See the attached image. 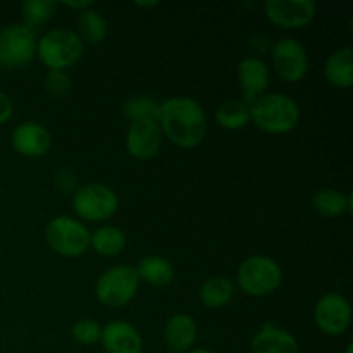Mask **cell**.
<instances>
[{
    "label": "cell",
    "instance_id": "cell-1",
    "mask_svg": "<svg viewBox=\"0 0 353 353\" xmlns=\"http://www.w3.org/2000/svg\"><path fill=\"white\" fill-rule=\"evenodd\" d=\"M159 126L176 147L195 148L207 133L205 110L190 97H172L159 107Z\"/></svg>",
    "mask_w": 353,
    "mask_h": 353
},
{
    "label": "cell",
    "instance_id": "cell-2",
    "mask_svg": "<svg viewBox=\"0 0 353 353\" xmlns=\"http://www.w3.org/2000/svg\"><path fill=\"white\" fill-rule=\"evenodd\" d=\"M252 123L269 134H285L300 121L299 103L283 93H265L250 105Z\"/></svg>",
    "mask_w": 353,
    "mask_h": 353
},
{
    "label": "cell",
    "instance_id": "cell-3",
    "mask_svg": "<svg viewBox=\"0 0 353 353\" xmlns=\"http://www.w3.org/2000/svg\"><path fill=\"white\" fill-rule=\"evenodd\" d=\"M37 55L48 71L76 64L83 55V41L78 33L65 28H57L45 33L37 43Z\"/></svg>",
    "mask_w": 353,
    "mask_h": 353
},
{
    "label": "cell",
    "instance_id": "cell-4",
    "mask_svg": "<svg viewBox=\"0 0 353 353\" xmlns=\"http://www.w3.org/2000/svg\"><path fill=\"white\" fill-rule=\"evenodd\" d=\"M238 286L250 296H268L281 286L283 271L274 259L252 255L245 259L236 272Z\"/></svg>",
    "mask_w": 353,
    "mask_h": 353
},
{
    "label": "cell",
    "instance_id": "cell-5",
    "mask_svg": "<svg viewBox=\"0 0 353 353\" xmlns=\"http://www.w3.org/2000/svg\"><path fill=\"white\" fill-rule=\"evenodd\" d=\"M140 278L133 265H114L99 276L95 295L107 307H124L137 296Z\"/></svg>",
    "mask_w": 353,
    "mask_h": 353
},
{
    "label": "cell",
    "instance_id": "cell-6",
    "mask_svg": "<svg viewBox=\"0 0 353 353\" xmlns=\"http://www.w3.org/2000/svg\"><path fill=\"white\" fill-rule=\"evenodd\" d=\"M45 240L55 254L74 259L90 248V231L78 219L57 216L45 228Z\"/></svg>",
    "mask_w": 353,
    "mask_h": 353
},
{
    "label": "cell",
    "instance_id": "cell-7",
    "mask_svg": "<svg viewBox=\"0 0 353 353\" xmlns=\"http://www.w3.org/2000/svg\"><path fill=\"white\" fill-rule=\"evenodd\" d=\"M119 199L112 188L100 183H88L79 186L72 195V209L78 217L92 223H100L117 212Z\"/></svg>",
    "mask_w": 353,
    "mask_h": 353
},
{
    "label": "cell",
    "instance_id": "cell-8",
    "mask_svg": "<svg viewBox=\"0 0 353 353\" xmlns=\"http://www.w3.org/2000/svg\"><path fill=\"white\" fill-rule=\"evenodd\" d=\"M37 33L24 23L0 30V68L16 69L30 64L37 55Z\"/></svg>",
    "mask_w": 353,
    "mask_h": 353
},
{
    "label": "cell",
    "instance_id": "cell-9",
    "mask_svg": "<svg viewBox=\"0 0 353 353\" xmlns=\"http://www.w3.org/2000/svg\"><path fill=\"white\" fill-rule=\"evenodd\" d=\"M272 68L286 83H299L309 71L305 47L295 38H281L272 45Z\"/></svg>",
    "mask_w": 353,
    "mask_h": 353
},
{
    "label": "cell",
    "instance_id": "cell-10",
    "mask_svg": "<svg viewBox=\"0 0 353 353\" xmlns=\"http://www.w3.org/2000/svg\"><path fill=\"white\" fill-rule=\"evenodd\" d=\"M317 327L327 336H340L352 323V305L340 293H327L314 307Z\"/></svg>",
    "mask_w": 353,
    "mask_h": 353
},
{
    "label": "cell",
    "instance_id": "cell-11",
    "mask_svg": "<svg viewBox=\"0 0 353 353\" xmlns=\"http://www.w3.org/2000/svg\"><path fill=\"white\" fill-rule=\"evenodd\" d=\"M264 12L274 26L299 30L312 23L317 14V3L314 0H268Z\"/></svg>",
    "mask_w": 353,
    "mask_h": 353
},
{
    "label": "cell",
    "instance_id": "cell-12",
    "mask_svg": "<svg viewBox=\"0 0 353 353\" xmlns=\"http://www.w3.org/2000/svg\"><path fill=\"white\" fill-rule=\"evenodd\" d=\"M162 131L159 121H133L126 133V150L138 161H148L161 152Z\"/></svg>",
    "mask_w": 353,
    "mask_h": 353
},
{
    "label": "cell",
    "instance_id": "cell-13",
    "mask_svg": "<svg viewBox=\"0 0 353 353\" xmlns=\"http://www.w3.org/2000/svg\"><path fill=\"white\" fill-rule=\"evenodd\" d=\"M10 145L23 157L37 159L47 154L52 147V134L43 124L26 121L17 124L10 133Z\"/></svg>",
    "mask_w": 353,
    "mask_h": 353
},
{
    "label": "cell",
    "instance_id": "cell-14",
    "mask_svg": "<svg viewBox=\"0 0 353 353\" xmlns=\"http://www.w3.org/2000/svg\"><path fill=\"white\" fill-rule=\"evenodd\" d=\"M236 74L245 102L252 105L255 100L265 95V90L269 88V81H271V72H269V65L261 57L243 59L238 64Z\"/></svg>",
    "mask_w": 353,
    "mask_h": 353
},
{
    "label": "cell",
    "instance_id": "cell-15",
    "mask_svg": "<svg viewBox=\"0 0 353 353\" xmlns=\"http://www.w3.org/2000/svg\"><path fill=\"white\" fill-rule=\"evenodd\" d=\"M100 343L107 353H141L143 350V340L138 330L124 321H112L102 327Z\"/></svg>",
    "mask_w": 353,
    "mask_h": 353
},
{
    "label": "cell",
    "instance_id": "cell-16",
    "mask_svg": "<svg viewBox=\"0 0 353 353\" xmlns=\"http://www.w3.org/2000/svg\"><path fill=\"white\" fill-rule=\"evenodd\" d=\"M196 323L188 314H176L165 323L164 340L172 353H186L196 341Z\"/></svg>",
    "mask_w": 353,
    "mask_h": 353
},
{
    "label": "cell",
    "instance_id": "cell-17",
    "mask_svg": "<svg viewBox=\"0 0 353 353\" xmlns=\"http://www.w3.org/2000/svg\"><path fill=\"white\" fill-rule=\"evenodd\" d=\"M252 353H300V348L292 333L265 324L252 340Z\"/></svg>",
    "mask_w": 353,
    "mask_h": 353
},
{
    "label": "cell",
    "instance_id": "cell-18",
    "mask_svg": "<svg viewBox=\"0 0 353 353\" xmlns=\"http://www.w3.org/2000/svg\"><path fill=\"white\" fill-rule=\"evenodd\" d=\"M324 78L334 88H352L353 86V48L343 47L333 52L324 62Z\"/></svg>",
    "mask_w": 353,
    "mask_h": 353
},
{
    "label": "cell",
    "instance_id": "cell-19",
    "mask_svg": "<svg viewBox=\"0 0 353 353\" xmlns=\"http://www.w3.org/2000/svg\"><path fill=\"white\" fill-rule=\"evenodd\" d=\"M137 274L140 281L148 283L150 286L155 288H164L174 281V268L171 262L161 255H148L143 257L138 264Z\"/></svg>",
    "mask_w": 353,
    "mask_h": 353
},
{
    "label": "cell",
    "instance_id": "cell-20",
    "mask_svg": "<svg viewBox=\"0 0 353 353\" xmlns=\"http://www.w3.org/2000/svg\"><path fill=\"white\" fill-rule=\"evenodd\" d=\"M312 207L319 216L338 217L345 212H352V195H345L336 188H321L314 195Z\"/></svg>",
    "mask_w": 353,
    "mask_h": 353
},
{
    "label": "cell",
    "instance_id": "cell-21",
    "mask_svg": "<svg viewBox=\"0 0 353 353\" xmlns=\"http://www.w3.org/2000/svg\"><path fill=\"white\" fill-rule=\"evenodd\" d=\"M216 121L221 128L230 131H236L252 123L250 103L243 99H231L221 103L216 110Z\"/></svg>",
    "mask_w": 353,
    "mask_h": 353
},
{
    "label": "cell",
    "instance_id": "cell-22",
    "mask_svg": "<svg viewBox=\"0 0 353 353\" xmlns=\"http://www.w3.org/2000/svg\"><path fill=\"white\" fill-rule=\"evenodd\" d=\"M90 247L103 257H116L126 247V234L116 226L99 228L90 234Z\"/></svg>",
    "mask_w": 353,
    "mask_h": 353
},
{
    "label": "cell",
    "instance_id": "cell-23",
    "mask_svg": "<svg viewBox=\"0 0 353 353\" xmlns=\"http://www.w3.org/2000/svg\"><path fill=\"white\" fill-rule=\"evenodd\" d=\"M234 295V285L224 276H212L200 288V300L209 309L228 305Z\"/></svg>",
    "mask_w": 353,
    "mask_h": 353
},
{
    "label": "cell",
    "instance_id": "cell-24",
    "mask_svg": "<svg viewBox=\"0 0 353 353\" xmlns=\"http://www.w3.org/2000/svg\"><path fill=\"white\" fill-rule=\"evenodd\" d=\"M107 21L99 10L86 9L79 12L78 17V37L81 41H86L90 45H99L102 43L103 38L107 37Z\"/></svg>",
    "mask_w": 353,
    "mask_h": 353
},
{
    "label": "cell",
    "instance_id": "cell-25",
    "mask_svg": "<svg viewBox=\"0 0 353 353\" xmlns=\"http://www.w3.org/2000/svg\"><path fill=\"white\" fill-rule=\"evenodd\" d=\"M21 12H23L24 24L31 30H37L55 16L57 2L55 0H26L21 6Z\"/></svg>",
    "mask_w": 353,
    "mask_h": 353
},
{
    "label": "cell",
    "instance_id": "cell-26",
    "mask_svg": "<svg viewBox=\"0 0 353 353\" xmlns=\"http://www.w3.org/2000/svg\"><path fill=\"white\" fill-rule=\"evenodd\" d=\"M159 107L161 103L155 99L148 95H137L131 97L124 102L123 112L128 119L133 121H143V119H155L159 121Z\"/></svg>",
    "mask_w": 353,
    "mask_h": 353
},
{
    "label": "cell",
    "instance_id": "cell-27",
    "mask_svg": "<svg viewBox=\"0 0 353 353\" xmlns=\"http://www.w3.org/2000/svg\"><path fill=\"white\" fill-rule=\"evenodd\" d=\"M71 334L81 345H95L102 338V327L92 319H81L72 324Z\"/></svg>",
    "mask_w": 353,
    "mask_h": 353
},
{
    "label": "cell",
    "instance_id": "cell-28",
    "mask_svg": "<svg viewBox=\"0 0 353 353\" xmlns=\"http://www.w3.org/2000/svg\"><path fill=\"white\" fill-rule=\"evenodd\" d=\"M45 90L50 97L61 99L71 90V78H69L68 72L61 71V69L48 71L45 76Z\"/></svg>",
    "mask_w": 353,
    "mask_h": 353
},
{
    "label": "cell",
    "instance_id": "cell-29",
    "mask_svg": "<svg viewBox=\"0 0 353 353\" xmlns=\"http://www.w3.org/2000/svg\"><path fill=\"white\" fill-rule=\"evenodd\" d=\"M12 112H14L12 102H10V99L7 97V93H3L2 90H0V124H6L7 121L12 117Z\"/></svg>",
    "mask_w": 353,
    "mask_h": 353
},
{
    "label": "cell",
    "instance_id": "cell-30",
    "mask_svg": "<svg viewBox=\"0 0 353 353\" xmlns=\"http://www.w3.org/2000/svg\"><path fill=\"white\" fill-rule=\"evenodd\" d=\"M64 6L71 7V9H78L79 12L86 9H92L93 7V0H83V2H64Z\"/></svg>",
    "mask_w": 353,
    "mask_h": 353
},
{
    "label": "cell",
    "instance_id": "cell-31",
    "mask_svg": "<svg viewBox=\"0 0 353 353\" xmlns=\"http://www.w3.org/2000/svg\"><path fill=\"white\" fill-rule=\"evenodd\" d=\"M134 6L143 7V9H148V7H157L159 2H157V0H152V2H140V0H138V2H134Z\"/></svg>",
    "mask_w": 353,
    "mask_h": 353
},
{
    "label": "cell",
    "instance_id": "cell-32",
    "mask_svg": "<svg viewBox=\"0 0 353 353\" xmlns=\"http://www.w3.org/2000/svg\"><path fill=\"white\" fill-rule=\"evenodd\" d=\"M186 353H212V352L205 350V348H192V350L186 352Z\"/></svg>",
    "mask_w": 353,
    "mask_h": 353
},
{
    "label": "cell",
    "instance_id": "cell-33",
    "mask_svg": "<svg viewBox=\"0 0 353 353\" xmlns=\"http://www.w3.org/2000/svg\"><path fill=\"white\" fill-rule=\"evenodd\" d=\"M345 353H353V343L347 345V348H345Z\"/></svg>",
    "mask_w": 353,
    "mask_h": 353
}]
</instances>
